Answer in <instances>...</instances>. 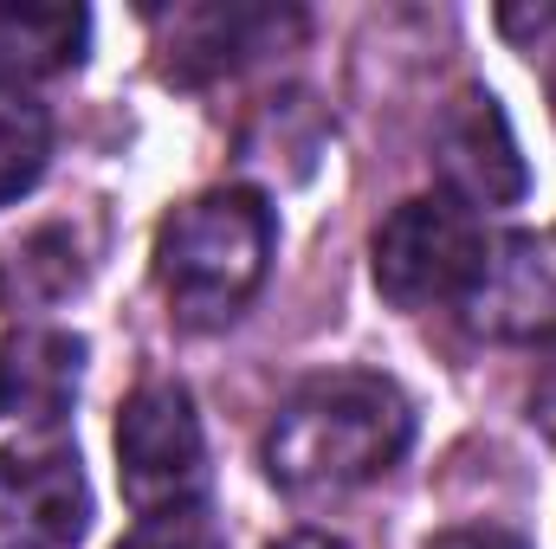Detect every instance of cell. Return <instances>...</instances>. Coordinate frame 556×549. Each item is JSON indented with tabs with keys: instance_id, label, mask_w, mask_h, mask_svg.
Listing matches in <instances>:
<instances>
[{
	"instance_id": "11",
	"label": "cell",
	"mask_w": 556,
	"mask_h": 549,
	"mask_svg": "<svg viewBox=\"0 0 556 549\" xmlns=\"http://www.w3.org/2000/svg\"><path fill=\"white\" fill-rule=\"evenodd\" d=\"M91 272V259H85V240H78V227L72 220H46V227H33L26 240H13V246H0V310H52V304H65L78 284Z\"/></svg>"
},
{
	"instance_id": "13",
	"label": "cell",
	"mask_w": 556,
	"mask_h": 549,
	"mask_svg": "<svg viewBox=\"0 0 556 549\" xmlns=\"http://www.w3.org/2000/svg\"><path fill=\"white\" fill-rule=\"evenodd\" d=\"M117 549H227V537L207 505H181V511H149Z\"/></svg>"
},
{
	"instance_id": "17",
	"label": "cell",
	"mask_w": 556,
	"mask_h": 549,
	"mask_svg": "<svg viewBox=\"0 0 556 549\" xmlns=\"http://www.w3.org/2000/svg\"><path fill=\"white\" fill-rule=\"evenodd\" d=\"M273 549H350V544H337V537H324V531H298V537H285V544Z\"/></svg>"
},
{
	"instance_id": "9",
	"label": "cell",
	"mask_w": 556,
	"mask_h": 549,
	"mask_svg": "<svg viewBox=\"0 0 556 549\" xmlns=\"http://www.w3.org/2000/svg\"><path fill=\"white\" fill-rule=\"evenodd\" d=\"M85 382V336L20 330L0 343V413L26 426H59Z\"/></svg>"
},
{
	"instance_id": "1",
	"label": "cell",
	"mask_w": 556,
	"mask_h": 549,
	"mask_svg": "<svg viewBox=\"0 0 556 549\" xmlns=\"http://www.w3.org/2000/svg\"><path fill=\"white\" fill-rule=\"evenodd\" d=\"M415 439V408L389 375H311L266 426V478L291 498H343L382 478Z\"/></svg>"
},
{
	"instance_id": "2",
	"label": "cell",
	"mask_w": 556,
	"mask_h": 549,
	"mask_svg": "<svg viewBox=\"0 0 556 549\" xmlns=\"http://www.w3.org/2000/svg\"><path fill=\"white\" fill-rule=\"evenodd\" d=\"M273 266V207L260 188H207L155 227V284L188 330L247 310Z\"/></svg>"
},
{
	"instance_id": "7",
	"label": "cell",
	"mask_w": 556,
	"mask_h": 549,
	"mask_svg": "<svg viewBox=\"0 0 556 549\" xmlns=\"http://www.w3.org/2000/svg\"><path fill=\"white\" fill-rule=\"evenodd\" d=\"M459 310L479 336H505V343L556 336V240L511 233L485 246L479 284L466 291Z\"/></svg>"
},
{
	"instance_id": "16",
	"label": "cell",
	"mask_w": 556,
	"mask_h": 549,
	"mask_svg": "<svg viewBox=\"0 0 556 549\" xmlns=\"http://www.w3.org/2000/svg\"><path fill=\"white\" fill-rule=\"evenodd\" d=\"M531 413H538V420H544V426L556 433V356L544 362V375H538V395H531Z\"/></svg>"
},
{
	"instance_id": "12",
	"label": "cell",
	"mask_w": 556,
	"mask_h": 549,
	"mask_svg": "<svg viewBox=\"0 0 556 549\" xmlns=\"http://www.w3.org/2000/svg\"><path fill=\"white\" fill-rule=\"evenodd\" d=\"M52 162V117L33 98H0V207L20 201Z\"/></svg>"
},
{
	"instance_id": "6",
	"label": "cell",
	"mask_w": 556,
	"mask_h": 549,
	"mask_svg": "<svg viewBox=\"0 0 556 549\" xmlns=\"http://www.w3.org/2000/svg\"><path fill=\"white\" fill-rule=\"evenodd\" d=\"M433 168L446 181V201H466V207H511L531 188V168H525L518 137H511V117H505V104L492 91H459L440 111Z\"/></svg>"
},
{
	"instance_id": "18",
	"label": "cell",
	"mask_w": 556,
	"mask_h": 549,
	"mask_svg": "<svg viewBox=\"0 0 556 549\" xmlns=\"http://www.w3.org/2000/svg\"><path fill=\"white\" fill-rule=\"evenodd\" d=\"M551 111H556V65H551Z\"/></svg>"
},
{
	"instance_id": "3",
	"label": "cell",
	"mask_w": 556,
	"mask_h": 549,
	"mask_svg": "<svg viewBox=\"0 0 556 549\" xmlns=\"http://www.w3.org/2000/svg\"><path fill=\"white\" fill-rule=\"evenodd\" d=\"M369 266H376V291L395 310L466 304V291L479 284V266H485V233L459 201L420 194L376 227Z\"/></svg>"
},
{
	"instance_id": "15",
	"label": "cell",
	"mask_w": 556,
	"mask_h": 549,
	"mask_svg": "<svg viewBox=\"0 0 556 549\" xmlns=\"http://www.w3.org/2000/svg\"><path fill=\"white\" fill-rule=\"evenodd\" d=\"M498 26H505L511 39H531V33H551V26H556V7H538V13H525V7H498Z\"/></svg>"
},
{
	"instance_id": "8",
	"label": "cell",
	"mask_w": 556,
	"mask_h": 549,
	"mask_svg": "<svg viewBox=\"0 0 556 549\" xmlns=\"http://www.w3.org/2000/svg\"><path fill=\"white\" fill-rule=\"evenodd\" d=\"M291 33H298V13H285V7H188V13H175L168 78L201 85V78L240 72V65L278 52Z\"/></svg>"
},
{
	"instance_id": "4",
	"label": "cell",
	"mask_w": 556,
	"mask_h": 549,
	"mask_svg": "<svg viewBox=\"0 0 556 549\" xmlns=\"http://www.w3.org/2000/svg\"><path fill=\"white\" fill-rule=\"evenodd\" d=\"M117 478H124V498L142 518L201 505L207 439H201V413H194L181 382H142L124 401V413H117Z\"/></svg>"
},
{
	"instance_id": "14",
	"label": "cell",
	"mask_w": 556,
	"mask_h": 549,
	"mask_svg": "<svg viewBox=\"0 0 556 549\" xmlns=\"http://www.w3.org/2000/svg\"><path fill=\"white\" fill-rule=\"evenodd\" d=\"M427 549H531V544L505 524H459V531H440Z\"/></svg>"
},
{
	"instance_id": "5",
	"label": "cell",
	"mask_w": 556,
	"mask_h": 549,
	"mask_svg": "<svg viewBox=\"0 0 556 549\" xmlns=\"http://www.w3.org/2000/svg\"><path fill=\"white\" fill-rule=\"evenodd\" d=\"M91 531V485L78 446L20 439L0 452V549H78Z\"/></svg>"
},
{
	"instance_id": "10",
	"label": "cell",
	"mask_w": 556,
	"mask_h": 549,
	"mask_svg": "<svg viewBox=\"0 0 556 549\" xmlns=\"http://www.w3.org/2000/svg\"><path fill=\"white\" fill-rule=\"evenodd\" d=\"M91 13L52 0H0V98H20L39 78H59L85 59Z\"/></svg>"
}]
</instances>
